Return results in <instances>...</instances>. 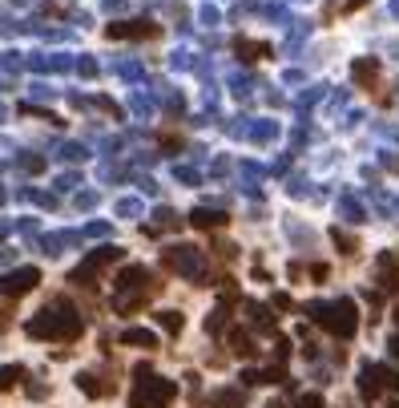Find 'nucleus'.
Wrapping results in <instances>:
<instances>
[{
  "instance_id": "1",
  "label": "nucleus",
  "mask_w": 399,
  "mask_h": 408,
  "mask_svg": "<svg viewBox=\"0 0 399 408\" xmlns=\"http://www.w3.org/2000/svg\"><path fill=\"white\" fill-rule=\"evenodd\" d=\"M29 336L32 340H77L81 336V315L69 303H53V308H45L41 315H32L29 320Z\"/></svg>"
},
{
  "instance_id": "2",
  "label": "nucleus",
  "mask_w": 399,
  "mask_h": 408,
  "mask_svg": "<svg viewBox=\"0 0 399 408\" xmlns=\"http://www.w3.org/2000/svg\"><path fill=\"white\" fill-rule=\"evenodd\" d=\"M177 396V384L174 380H137V388H133V396H129V404L133 408H170Z\"/></svg>"
},
{
  "instance_id": "3",
  "label": "nucleus",
  "mask_w": 399,
  "mask_h": 408,
  "mask_svg": "<svg viewBox=\"0 0 399 408\" xmlns=\"http://www.w3.org/2000/svg\"><path fill=\"white\" fill-rule=\"evenodd\" d=\"M315 311V320H319L323 327H331L335 336H351L355 331V303L351 299H339V303H327V308H311Z\"/></svg>"
},
{
  "instance_id": "4",
  "label": "nucleus",
  "mask_w": 399,
  "mask_h": 408,
  "mask_svg": "<svg viewBox=\"0 0 399 408\" xmlns=\"http://www.w3.org/2000/svg\"><path fill=\"white\" fill-rule=\"evenodd\" d=\"M36 283H41V271H36V267H20V271L0 279V291L4 295H25V291H32Z\"/></svg>"
},
{
  "instance_id": "5",
  "label": "nucleus",
  "mask_w": 399,
  "mask_h": 408,
  "mask_svg": "<svg viewBox=\"0 0 399 408\" xmlns=\"http://www.w3.org/2000/svg\"><path fill=\"white\" fill-rule=\"evenodd\" d=\"M109 37L121 41V37H158V25L149 20H126V25H109Z\"/></svg>"
},
{
  "instance_id": "6",
  "label": "nucleus",
  "mask_w": 399,
  "mask_h": 408,
  "mask_svg": "<svg viewBox=\"0 0 399 408\" xmlns=\"http://www.w3.org/2000/svg\"><path fill=\"white\" fill-rule=\"evenodd\" d=\"M234 49L246 53V61H262V57H271V45H255V41H234Z\"/></svg>"
},
{
  "instance_id": "7",
  "label": "nucleus",
  "mask_w": 399,
  "mask_h": 408,
  "mask_svg": "<svg viewBox=\"0 0 399 408\" xmlns=\"http://www.w3.org/2000/svg\"><path fill=\"white\" fill-rule=\"evenodd\" d=\"M355 77H359L363 85H371L375 77H379V65H375V61H359V65H355Z\"/></svg>"
},
{
  "instance_id": "8",
  "label": "nucleus",
  "mask_w": 399,
  "mask_h": 408,
  "mask_svg": "<svg viewBox=\"0 0 399 408\" xmlns=\"http://www.w3.org/2000/svg\"><path fill=\"white\" fill-rule=\"evenodd\" d=\"M230 343H234V352H238V356H255V343H250V336H246V331H234V336H230Z\"/></svg>"
},
{
  "instance_id": "9",
  "label": "nucleus",
  "mask_w": 399,
  "mask_h": 408,
  "mask_svg": "<svg viewBox=\"0 0 399 408\" xmlns=\"http://www.w3.org/2000/svg\"><path fill=\"white\" fill-rule=\"evenodd\" d=\"M190 223H194V227H222L226 218H222V214H210V211H198Z\"/></svg>"
},
{
  "instance_id": "10",
  "label": "nucleus",
  "mask_w": 399,
  "mask_h": 408,
  "mask_svg": "<svg viewBox=\"0 0 399 408\" xmlns=\"http://www.w3.org/2000/svg\"><path fill=\"white\" fill-rule=\"evenodd\" d=\"M158 320H161V327H165L170 336H177V331H182V315H177V311H161Z\"/></svg>"
},
{
  "instance_id": "11",
  "label": "nucleus",
  "mask_w": 399,
  "mask_h": 408,
  "mask_svg": "<svg viewBox=\"0 0 399 408\" xmlns=\"http://www.w3.org/2000/svg\"><path fill=\"white\" fill-rule=\"evenodd\" d=\"M20 380V368H0V392H8Z\"/></svg>"
},
{
  "instance_id": "12",
  "label": "nucleus",
  "mask_w": 399,
  "mask_h": 408,
  "mask_svg": "<svg viewBox=\"0 0 399 408\" xmlns=\"http://www.w3.org/2000/svg\"><path fill=\"white\" fill-rule=\"evenodd\" d=\"M126 343H145V348H154V336H149V331H126Z\"/></svg>"
},
{
  "instance_id": "13",
  "label": "nucleus",
  "mask_w": 399,
  "mask_h": 408,
  "mask_svg": "<svg viewBox=\"0 0 399 408\" xmlns=\"http://www.w3.org/2000/svg\"><path fill=\"white\" fill-rule=\"evenodd\" d=\"M299 408H323V396H303V400H299Z\"/></svg>"
}]
</instances>
